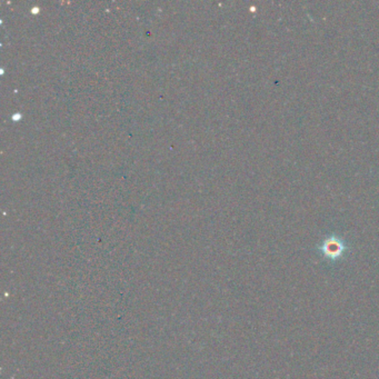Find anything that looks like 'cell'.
Returning a JSON list of instances; mask_svg holds the SVG:
<instances>
[{
	"label": "cell",
	"instance_id": "6da1fadb",
	"mask_svg": "<svg viewBox=\"0 0 379 379\" xmlns=\"http://www.w3.org/2000/svg\"><path fill=\"white\" fill-rule=\"evenodd\" d=\"M317 250L324 259L336 262L347 254L349 246L343 237L337 234H330L325 237L322 243L317 246Z\"/></svg>",
	"mask_w": 379,
	"mask_h": 379
}]
</instances>
